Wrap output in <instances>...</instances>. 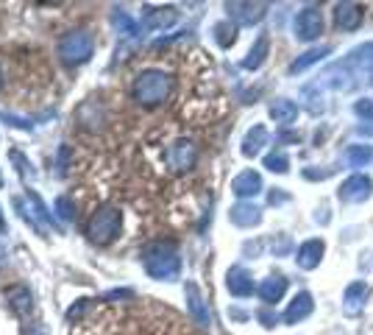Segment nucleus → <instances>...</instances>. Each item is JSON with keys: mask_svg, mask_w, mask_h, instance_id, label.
<instances>
[{"mask_svg": "<svg viewBox=\"0 0 373 335\" xmlns=\"http://www.w3.org/2000/svg\"><path fill=\"white\" fill-rule=\"evenodd\" d=\"M173 92V78L165 73V70H142L134 81H131V98L140 104V106H159L170 98Z\"/></svg>", "mask_w": 373, "mask_h": 335, "instance_id": "1", "label": "nucleus"}, {"mask_svg": "<svg viewBox=\"0 0 373 335\" xmlns=\"http://www.w3.org/2000/svg\"><path fill=\"white\" fill-rule=\"evenodd\" d=\"M142 263H145V271L154 280H176L179 277V269H182V260H179L176 246L173 243H165V241L148 243L145 252H142Z\"/></svg>", "mask_w": 373, "mask_h": 335, "instance_id": "2", "label": "nucleus"}, {"mask_svg": "<svg viewBox=\"0 0 373 335\" xmlns=\"http://www.w3.org/2000/svg\"><path fill=\"white\" fill-rule=\"evenodd\" d=\"M120 227H123V215L117 207H101L98 213H92V218L87 221V235L92 243L98 246H106L112 243L117 235H120Z\"/></svg>", "mask_w": 373, "mask_h": 335, "instance_id": "3", "label": "nucleus"}, {"mask_svg": "<svg viewBox=\"0 0 373 335\" xmlns=\"http://www.w3.org/2000/svg\"><path fill=\"white\" fill-rule=\"evenodd\" d=\"M56 50H59L61 62H67V64H84V62H89V56L95 50V39L87 31H70V34H64L59 39V48Z\"/></svg>", "mask_w": 373, "mask_h": 335, "instance_id": "4", "label": "nucleus"}, {"mask_svg": "<svg viewBox=\"0 0 373 335\" xmlns=\"http://www.w3.org/2000/svg\"><path fill=\"white\" fill-rule=\"evenodd\" d=\"M195 162H198V145L186 137L173 140L165 151V165H168L170 173H186V171L195 168Z\"/></svg>", "mask_w": 373, "mask_h": 335, "instance_id": "5", "label": "nucleus"}, {"mask_svg": "<svg viewBox=\"0 0 373 335\" xmlns=\"http://www.w3.org/2000/svg\"><path fill=\"white\" fill-rule=\"evenodd\" d=\"M295 34L301 39H307V42H312V39H318L323 34V14H321L318 6H307L304 11H298V17H295Z\"/></svg>", "mask_w": 373, "mask_h": 335, "instance_id": "6", "label": "nucleus"}, {"mask_svg": "<svg viewBox=\"0 0 373 335\" xmlns=\"http://www.w3.org/2000/svg\"><path fill=\"white\" fill-rule=\"evenodd\" d=\"M371 190H373L371 179H368V176H363V173H357V176H349V179L343 182L340 196H343V201L360 204V201H365V199L371 196Z\"/></svg>", "mask_w": 373, "mask_h": 335, "instance_id": "7", "label": "nucleus"}, {"mask_svg": "<svg viewBox=\"0 0 373 335\" xmlns=\"http://www.w3.org/2000/svg\"><path fill=\"white\" fill-rule=\"evenodd\" d=\"M231 20L237 25H256L262 17H265V6L262 3H228L226 6Z\"/></svg>", "mask_w": 373, "mask_h": 335, "instance_id": "8", "label": "nucleus"}, {"mask_svg": "<svg viewBox=\"0 0 373 335\" xmlns=\"http://www.w3.org/2000/svg\"><path fill=\"white\" fill-rule=\"evenodd\" d=\"M363 6H357V3H337L335 6V22H337V28H343V31H354V28H360V22H363Z\"/></svg>", "mask_w": 373, "mask_h": 335, "instance_id": "9", "label": "nucleus"}, {"mask_svg": "<svg viewBox=\"0 0 373 335\" xmlns=\"http://www.w3.org/2000/svg\"><path fill=\"white\" fill-rule=\"evenodd\" d=\"M231 190H234V196H240V199H251V196H256V193L262 190V176H259L256 171H242V173L234 179Z\"/></svg>", "mask_w": 373, "mask_h": 335, "instance_id": "10", "label": "nucleus"}, {"mask_svg": "<svg viewBox=\"0 0 373 335\" xmlns=\"http://www.w3.org/2000/svg\"><path fill=\"white\" fill-rule=\"evenodd\" d=\"M176 20H179V11L173 6H168V8H145L142 22H145V28L156 31V28H170Z\"/></svg>", "mask_w": 373, "mask_h": 335, "instance_id": "11", "label": "nucleus"}, {"mask_svg": "<svg viewBox=\"0 0 373 335\" xmlns=\"http://www.w3.org/2000/svg\"><path fill=\"white\" fill-rule=\"evenodd\" d=\"M284 291H287V280H284V277H268V280H262L259 288H256L259 299L268 302V305H276V302L284 297Z\"/></svg>", "mask_w": 373, "mask_h": 335, "instance_id": "12", "label": "nucleus"}, {"mask_svg": "<svg viewBox=\"0 0 373 335\" xmlns=\"http://www.w3.org/2000/svg\"><path fill=\"white\" fill-rule=\"evenodd\" d=\"M6 299H8V308H11L14 316H28L31 308H34V297H31V291H28L25 285L11 288V291L6 294Z\"/></svg>", "mask_w": 373, "mask_h": 335, "instance_id": "13", "label": "nucleus"}, {"mask_svg": "<svg viewBox=\"0 0 373 335\" xmlns=\"http://www.w3.org/2000/svg\"><path fill=\"white\" fill-rule=\"evenodd\" d=\"M312 313V297L304 291V294H298L293 302H290V308L284 311V316H281V322L284 325H295V322H301V319H307Z\"/></svg>", "mask_w": 373, "mask_h": 335, "instance_id": "14", "label": "nucleus"}, {"mask_svg": "<svg viewBox=\"0 0 373 335\" xmlns=\"http://www.w3.org/2000/svg\"><path fill=\"white\" fill-rule=\"evenodd\" d=\"M228 291L234 294V297H251L254 294V280H251V274L245 271V269H231L228 271Z\"/></svg>", "mask_w": 373, "mask_h": 335, "instance_id": "15", "label": "nucleus"}, {"mask_svg": "<svg viewBox=\"0 0 373 335\" xmlns=\"http://www.w3.org/2000/svg\"><path fill=\"white\" fill-rule=\"evenodd\" d=\"M323 252H326L323 241H307V243L298 249V266H301V269H315V266L321 263Z\"/></svg>", "mask_w": 373, "mask_h": 335, "instance_id": "16", "label": "nucleus"}, {"mask_svg": "<svg viewBox=\"0 0 373 335\" xmlns=\"http://www.w3.org/2000/svg\"><path fill=\"white\" fill-rule=\"evenodd\" d=\"M365 299H368V285L365 283H351L349 291H346V313L357 316L365 308Z\"/></svg>", "mask_w": 373, "mask_h": 335, "instance_id": "17", "label": "nucleus"}, {"mask_svg": "<svg viewBox=\"0 0 373 335\" xmlns=\"http://www.w3.org/2000/svg\"><path fill=\"white\" fill-rule=\"evenodd\" d=\"M186 305H189L192 319H195L200 327H209V311H206V305H203V299H200V291H198L192 283L186 285Z\"/></svg>", "mask_w": 373, "mask_h": 335, "instance_id": "18", "label": "nucleus"}, {"mask_svg": "<svg viewBox=\"0 0 373 335\" xmlns=\"http://www.w3.org/2000/svg\"><path fill=\"white\" fill-rule=\"evenodd\" d=\"M265 145H268V129L265 126H254L242 140V154L245 157H256Z\"/></svg>", "mask_w": 373, "mask_h": 335, "instance_id": "19", "label": "nucleus"}, {"mask_svg": "<svg viewBox=\"0 0 373 335\" xmlns=\"http://www.w3.org/2000/svg\"><path fill=\"white\" fill-rule=\"evenodd\" d=\"M259 218H262V213H259V207H254V204H237V207L231 210V221H234L237 227H254V224H259Z\"/></svg>", "mask_w": 373, "mask_h": 335, "instance_id": "20", "label": "nucleus"}, {"mask_svg": "<svg viewBox=\"0 0 373 335\" xmlns=\"http://www.w3.org/2000/svg\"><path fill=\"white\" fill-rule=\"evenodd\" d=\"M326 53H329V48H326V45H321V48H312V50L301 53V56H298V59L290 64V73H301V70L312 67V64H315V62H321Z\"/></svg>", "mask_w": 373, "mask_h": 335, "instance_id": "21", "label": "nucleus"}, {"mask_svg": "<svg viewBox=\"0 0 373 335\" xmlns=\"http://www.w3.org/2000/svg\"><path fill=\"white\" fill-rule=\"evenodd\" d=\"M270 115L276 117V123L290 126V123L298 117V106H295L293 101H276V104L270 106Z\"/></svg>", "mask_w": 373, "mask_h": 335, "instance_id": "22", "label": "nucleus"}, {"mask_svg": "<svg viewBox=\"0 0 373 335\" xmlns=\"http://www.w3.org/2000/svg\"><path fill=\"white\" fill-rule=\"evenodd\" d=\"M346 159H349V165L363 168V165H368L373 159V148L371 145H351V148L346 151Z\"/></svg>", "mask_w": 373, "mask_h": 335, "instance_id": "23", "label": "nucleus"}, {"mask_svg": "<svg viewBox=\"0 0 373 335\" xmlns=\"http://www.w3.org/2000/svg\"><path fill=\"white\" fill-rule=\"evenodd\" d=\"M265 53H268V36H262V39L251 48V53H248V59L242 62V67H245V70H256V67L265 62Z\"/></svg>", "mask_w": 373, "mask_h": 335, "instance_id": "24", "label": "nucleus"}, {"mask_svg": "<svg viewBox=\"0 0 373 335\" xmlns=\"http://www.w3.org/2000/svg\"><path fill=\"white\" fill-rule=\"evenodd\" d=\"M214 39H217L220 48H228V45L237 39V28H234L231 22H217V25H214Z\"/></svg>", "mask_w": 373, "mask_h": 335, "instance_id": "25", "label": "nucleus"}, {"mask_svg": "<svg viewBox=\"0 0 373 335\" xmlns=\"http://www.w3.org/2000/svg\"><path fill=\"white\" fill-rule=\"evenodd\" d=\"M287 165H290V159H287L281 151H273V154L265 157V168H270V171H276V173H284Z\"/></svg>", "mask_w": 373, "mask_h": 335, "instance_id": "26", "label": "nucleus"}, {"mask_svg": "<svg viewBox=\"0 0 373 335\" xmlns=\"http://www.w3.org/2000/svg\"><path fill=\"white\" fill-rule=\"evenodd\" d=\"M115 25L120 28V34H129V36H134V34H137V22H134L126 11H117V14H115Z\"/></svg>", "mask_w": 373, "mask_h": 335, "instance_id": "27", "label": "nucleus"}, {"mask_svg": "<svg viewBox=\"0 0 373 335\" xmlns=\"http://www.w3.org/2000/svg\"><path fill=\"white\" fill-rule=\"evenodd\" d=\"M56 213H59L61 221H70L73 213H75V207H73V201H70L67 196H59V199H56Z\"/></svg>", "mask_w": 373, "mask_h": 335, "instance_id": "28", "label": "nucleus"}, {"mask_svg": "<svg viewBox=\"0 0 373 335\" xmlns=\"http://www.w3.org/2000/svg\"><path fill=\"white\" fill-rule=\"evenodd\" d=\"M354 112H357L360 117H373V98H363V101H357Z\"/></svg>", "mask_w": 373, "mask_h": 335, "instance_id": "29", "label": "nucleus"}, {"mask_svg": "<svg viewBox=\"0 0 373 335\" xmlns=\"http://www.w3.org/2000/svg\"><path fill=\"white\" fill-rule=\"evenodd\" d=\"M22 335H47V327L45 325H31V327H25Z\"/></svg>", "mask_w": 373, "mask_h": 335, "instance_id": "30", "label": "nucleus"}, {"mask_svg": "<svg viewBox=\"0 0 373 335\" xmlns=\"http://www.w3.org/2000/svg\"><path fill=\"white\" fill-rule=\"evenodd\" d=\"M3 257H6V249H3V246H0V263H3Z\"/></svg>", "mask_w": 373, "mask_h": 335, "instance_id": "31", "label": "nucleus"}, {"mask_svg": "<svg viewBox=\"0 0 373 335\" xmlns=\"http://www.w3.org/2000/svg\"><path fill=\"white\" fill-rule=\"evenodd\" d=\"M3 229H6V227H3V215H0V232H3Z\"/></svg>", "mask_w": 373, "mask_h": 335, "instance_id": "32", "label": "nucleus"}, {"mask_svg": "<svg viewBox=\"0 0 373 335\" xmlns=\"http://www.w3.org/2000/svg\"><path fill=\"white\" fill-rule=\"evenodd\" d=\"M371 84H373V70H371Z\"/></svg>", "mask_w": 373, "mask_h": 335, "instance_id": "33", "label": "nucleus"}]
</instances>
